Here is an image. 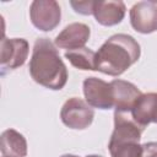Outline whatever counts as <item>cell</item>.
Wrapping results in <instances>:
<instances>
[{"mask_svg":"<svg viewBox=\"0 0 157 157\" xmlns=\"http://www.w3.org/2000/svg\"><path fill=\"white\" fill-rule=\"evenodd\" d=\"M64 56L76 69L96 71V53L90 48L83 47L75 50H67Z\"/></svg>","mask_w":157,"mask_h":157,"instance_id":"obj_14","label":"cell"},{"mask_svg":"<svg viewBox=\"0 0 157 157\" xmlns=\"http://www.w3.org/2000/svg\"><path fill=\"white\" fill-rule=\"evenodd\" d=\"M29 18L37 29L49 32L59 26L61 10L54 0H34L29 6Z\"/></svg>","mask_w":157,"mask_h":157,"instance_id":"obj_5","label":"cell"},{"mask_svg":"<svg viewBox=\"0 0 157 157\" xmlns=\"http://www.w3.org/2000/svg\"><path fill=\"white\" fill-rule=\"evenodd\" d=\"M28 52H29V45L26 39L2 37L1 49H0L1 75H5L6 71L15 70L22 66L26 63Z\"/></svg>","mask_w":157,"mask_h":157,"instance_id":"obj_6","label":"cell"},{"mask_svg":"<svg viewBox=\"0 0 157 157\" xmlns=\"http://www.w3.org/2000/svg\"><path fill=\"white\" fill-rule=\"evenodd\" d=\"M2 157H6V156H2Z\"/></svg>","mask_w":157,"mask_h":157,"instance_id":"obj_19","label":"cell"},{"mask_svg":"<svg viewBox=\"0 0 157 157\" xmlns=\"http://www.w3.org/2000/svg\"><path fill=\"white\" fill-rule=\"evenodd\" d=\"M91 29L87 25L82 22H74L67 25L54 39L56 48L75 50L83 48L90 39Z\"/></svg>","mask_w":157,"mask_h":157,"instance_id":"obj_9","label":"cell"},{"mask_svg":"<svg viewBox=\"0 0 157 157\" xmlns=\"http://www.w3.org/2000/svg\"><path fill=\"white\" fill-rule=\"evenodd\" d=\"M0 151L6 157H26L27 141L25 136L15 129H6L1 134Z\"/></svg>","mask_w":157,"mask_h":157,"instance_id":"obj_13","label":"cell"},{"mask_svg":"<svg viewBox=\"0 0 157 157\" xmlns=\"http://www.w3.org/2000/svg\"><path fill=\"white\" fill-rule=\"evenodd\" d=\"M141 157H157V142L151 141V142L142 144Z\"/></svg>","mask_w":157,"mask_h":157,"instance_id":"obj_16","label":"cell"},{"mask_svg":"<svg viewBox=\"0 0 157 157\" xmlns=\"http://www.w3.org/2000/svg\"><path fill=\"white\" fill-rule=\"evenodd\" d=\"M130 114L132 119L144 129L151 123L157 124V93H142L136 101Z\"/></svg>","mask_w":157,"mask_h":157,"instance_id":"obj_12","label":"cell"},{"mask_svg":"<svg viewBox=\"0 0 157 157\" xmlns=\"http://www.w3.org/2000/svg\"><path fill=\"white\" fill-rule=\"evenodd\" d=\"M85 157H103V156H99V155H88V156H85Z\"/></svg>","mask_w":157,"mask_h":157,"instance_id":"obj_18","label":"cell"},{"mask_svg":"<svg viewBox=\"0 0 157 157\" xmlns=\"http://www.w3.org/2000/svg\"><path fill=\"white\" fill-rule=\"evenodd\" d=\"M83 96L86 102L92 108L98 109H112L114 108L113 88L110 82H105L98 77H86L82 83Z\"/></svg>","mask_w":157,"mask_h":157,"instance_id":"obj_7","label":"cell"},{"mask_svg":"<svg viewBox=\"0 0 157 157\" xmlns=\"http://www.w3.org/2000/svg\"><path fill=\"white\" fill-rule=\"evenodd\" d=\"M141 128L130 113L114 112V130L108 142L110 157H141Z\"/></svg>","mask_w":157,"mask_h":157,"instance_id":"obj_3","label":"cell"},{"mask_svg":"<svg viewBox=\"0 0 157 157\" xmlns=\"http://www.w3.org/2000/svg\"><path fill=\"white\" fill-rule=\"evenodd\" d=\"M60 157H78V156H75V155H63Z\"/></svg>","mask_w":157,"mask_h":157,"instance_id":"obj_17","label":"cell"},{"mask_svg":"<svg viewBox=\"0 0 157 157\" xmlns=\"http://www.w3.org/2000/svg\"><path fill=\"white\" fill-rule=\"evenodd\" d=\"M114 98V112L130 113L142 92L131 82L115 78L110 82Z\"/></svg>","mask_w":157,"mask_h":157,"instance_id":"obj_10","label":"cell"},{"mask_svg":"<svg viewBox=\"0 0 157 157\" xmlns=\"http://www.w3.org/2000/svg\"><path fill=\"white\" fill-rule=\"evenodd\" d=\"M141 55L137 40L125 33L109 37L96 53V71L109 76H119L134 65Z\"/></svg>","mask_w":157,"mask_h":157,"instance_id":"obj_2","label":"cell"},{"mask_svg":"<svg viewBox=\"0 0 157 157\" xmlns=\"http://www.w3.org/2000/svg\"><path fill=\"white\" fill-rule=\"evenodd\" d=\"M94 118L93 108L78 97L69 98L61 107L60 119L63 124L74 130L87 129Z\"/></svg>","mask_w":157,"mask_h":157,"instance_id":"obj_4","label":"cell"},{"mask_svg":"<svg viewBox=\"0 0 157 157\" xmlns=\"http://www.w3.org/2000/svg\"><path fill=\"white\" fill-rule=\"evenodd\" d=\"M71 7L75 12L80 15H93V6L94 1L86 0V1H70Z\"/></svg>","mask_w":157,"mask_h":157,"instance_id":"obj_15","label":"cell"},{"mask_svg":"<svg viewBox=\"0 0 157 157\" xmlns=\"http://www.w3.org/2000/svg\"><path fill=\"white\" fill-rule=\"evenodd\" d=\"M131 27L142 34H150L157 31V2H136L129 12Z\"/></svg>","mask_w":157,"mask_h":157,"instance_id":"obj_8","label":"cell"},{"mask_svg":"<svg viewBox=\"0 0 157 157\" xmlns=\"http://www.w3.org/2000/svg\"><path fill=\"white\" fill-rule=\"evenodd\" d=\"M126 6L123 1H94L93 16L96 21L105 27L120 23L125 16Z\"/></svg>","mask_w":157,"mask_h":157,"instance_id":"obj_11","label":"cell"},{"mask_svg":"<svg viewBox=\"0 0 157 157\" xmlns=\"http://www.w3.org/2000/svg\"><path fill=\"white\" fill-rule=\"evenodd\" d=\"M28 69L33 81L45 88L59 91L67 82L66 65L55 44L48 38H38L34 42Z\"/></svg>","mask_w":157,"mask_h":157,"instance_id":"obj_1","label":"cell"}]
</instances>
